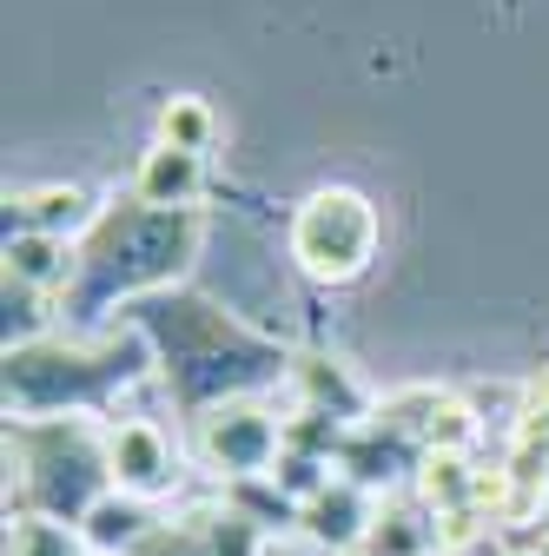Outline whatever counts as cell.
Segmentation results:
<instances>
[{"label":"cell","instance_id":"1","mask_svg":"<svg viewBox=\"0 0 549 556\" xmlns=\"http://www.w3.org/2000/svg\"><path fill=\"white\" fill-rule=\"evenodd\" d=\"M378 252V205L352 186H324L298 205L292 219V258L324 278V286H345V278H358Z\"/></svg>","mask_w":549,"mask_h":556},{"label":"cell","instance_id":"2","mask_svg":"<svg viewBox=\"0 0 549 556\" xmlns=\"http://www.w3.org/2000/svg\"><path fill=\"white\" fill-rule=\"evenodd\" d=\"M285 451V425H271V417L245 397L232 404H213L199 417V457L213 464L219 477H265Z\"/></svg>","mask_w":549,"mask_h":556},{"label":"cell","instance_id":"3","mask_svg":"<svg viewBox=\"0 0 549 556\" xmlns=\"http://www.w3.org/2000/svg\"><path fill=\"white\" fill-rule=\"evenodd\" d=\"M106 477L119 497H153L173 483V444L159 438V425H146V417H132V425H119L106 438Z\"/></svg>","mask_w":549,"mask_h":556},{"label":"cell","instance_id":"4","mask_svg":"<svg viewBox=\"0 0 549 556\" xmlns=\"http://www.w3.org/2000/svg\"><path fill=\"white\" fill-rule=\"evenodd\" d=\"M298 523H305V536L318 543V549H331V556H352L365 536H371V504H365V483H352V477H331L324 491L298 510Z\"/></svg>","mask_w":549,"mask_h":556},{"label":"cell","instance_id":"5","mask_svg":"<svg viewBox=\"0 0 549 556\" xmlns=\"http://www.w3.org/2000/svg\"><path fill=\"white\" fill-rule=\"evenodd\" d=\"M132 192H140L153 213H186V205L205 192V153H179V147H159L140 160V179H132Z\"/></svg>","mask_w":549,"mask_h":556},{"label":"cell","instance_id":"6","mask_svg":"<svg viewBox=\"0 0 549 556\" xmlns=\"http://www.w3.org/2000/svg\"><path fill=\"white\" fill-rule=\"evenodd\" d=\"M14 205H21V226L27 232H47V239H66V232L93 226V199L80 186H34Z\"/></svg>","mask_w":549,"mask_h":556},{"label":"cell","instance_id":"7","mask_svg":"<svg viewBox=\"0 0 549 556\" xmlns=\"http://www.w3.org/2000/svg\"><path fill=\"white\" fill-rule=\"evenodd\" d=\"M66 278V239H47V232H14L8 239V286L21 292H40V286H60Z\"/></svg>","mask_w":549,"mask_h":556},{"label":"cell","instance_id":"8","mask_svg":"<svg viewBox=\"0 0 549 556\" xmlns=\"http://www.w3.org/2000/svg\"><path fill=\"white\" fill-rule=\"evenodd\" d=\"M80 530H87V543H93V549H106V556H113V549H140V543L153 536V523H146L140 497H119V491H113V497H100V504L80 517Z\"/></svg>","mask_w":549,"mask_h":556},{"label":"cell","instance_id":"9","mask_svg":"<svg viewBox=\"0 0 549 556\" xmlns=\"http://www.w3.org/2000/svg\"><path fill=\"white\" fill-rule=\"evenodd\" d=\"M424 497L450 517V510H470L476 497H484V477H470L463 451H431L424 457Z\"/></svg>","mask_w":549,"mask_h":556},{"label":"cell","instance_id":"10","mask_svg":"<svg viewBox=\"0 0 549 556\" xmlns=\"http://www.w3.org/2000/svg\"><path fill=\"white\" fill-rule=\"evenodd\" d=\"M292 378H298V391L311 397V410H324V417H352V410L365 404L358 384L345 378V365H331V358H298Z\"/></svg>","mask_w":549,"mask_h":556},{"label":"cell","instance_id":"11","mask_svg":"<svg viewBox=\"0 0 549 556\" xmlns=\"http://www.w3.org/2000/svg\"><path fill=\"white\" fill-rule=\"evenodd\" d=\"M159 139H166V147H179V153H205V147H213V106L192 100V93L166 100L159 106Z\"/></svg>","mask_w":549,"mask_h":556},{"label":"cell","instance_id":"12","mask_svg":"<svg viewBox=\"0 0 549 556\" xmlns=\"http://www.w3.org/2000/svg\"><path fill=\"white\" fill-rule=\"evenodd\" d=\"M365 543H371V556H424L437 543V530L424 517H410V510H384Z\"/></svg>","mask_w":549,"mask_h":556},{"label":"cell","instance_id":"13","mask_svg":"<svg viewBox=\"0 0 549 556\" xmlns=\"http://www.w3.org/2000/svg\"><path fill=\"white\" fill-rule=\"evenodd\" d=\"M258 530L265 523H252L245 510H219L199 523V543H205V556H258Z\"/></svg>","mask_w":549,"mask_h":556},{"label":"cell","instance_id":"14","mask_svg":"<svg viewBox=\"0 0 549 556\" xmlns=\"http://www.w3.org/2000/svg\"><path fill=\"white\" fill-rule=\"evenodd\" d=\"M463 438H470L463 404H457V397H431V404H424V444H431V451H463Z\"/></svg>","mask_w":549,"mask_h":556},{"label":"cell","instance_id":"15","mask_svg":"<svg viewBox=\"0 0 549 556\" xmlns=\"http://www.w3.org/2000/svg\"><path fill=\"white\" fill-rule=\"evenodd\" d=\"M516 438L549 444V365L536 371V384H529V397H523V425H516Z\"/></svg>","mask_w":549,"mask_h":556},{"label":"cell","instance_id":"16","mask_svg":"<svg viewBox=\"0 0 549 556\" xmlns=\"http://www.w3.org/2000/svg\"><path fill=\"white\" fill-rule=\"evenodd\" d=\"M14 556H66V530H53V523H27V530L14 536Z\"/></svg>","mask_w":549,"mask_h":556},{"label":"cell","instance_id":"17","mask_svg":"<svg viewBox=\"0 0 549 556\" xmlns=\"http://www.w3.org/2000/svg\"><path fill=\"white\" fill-rule=\"evenodd\" d=\"M132 556H205V543H199V530H192V536H166V530H153Z\"/></svg>","mask_w":549,"mask_h":556}]
</instances>
